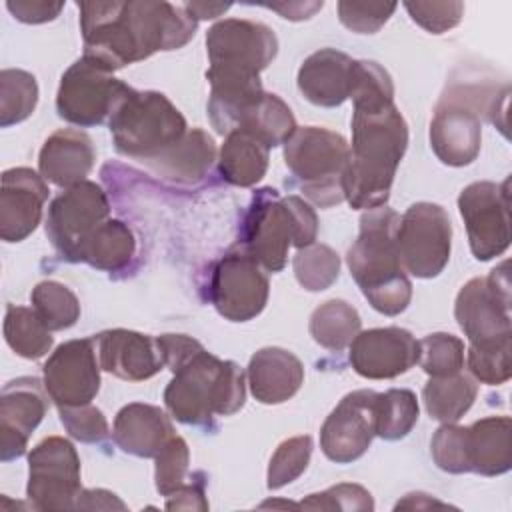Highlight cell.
Here are the masks:
<instances>
[{
  "label": "cell",
  "instance_id": "obj_1",
  "mask_svg": "<svg viewBox=\"0 0 512 512\" xmlns=\"http://www.w3.org/2000/svg\"><path fill=\"white\" fill-rule=\"evenodd\" d=\"M84 56L108 70L178 50L196 34L198 22L184 6L144 0L80 2Z\"/></svg>",
  "mask_w": 512,
  "mask_h": 512
},
{
  "label": "cell",
  "instance_id": "obj_2",
  "mask_svg": "<svg viewBox=\"0 0 512 512\" xmlns=\"http://www.w3.org/2000/svg\"><path fill=\"white\" fill-rule=\"evenodd\" d=\"M210 82L208 116L216 132H228L262 96L260 72L278 54V38L262 22L224 18L206 32Z\"/></svg>",
  "mask_w": 512,
  "mask_h": 512
},
{
  "label": "cell",
  "instance_id": "obj_3",
  "mask_svg": "<svg viewBox=\"0 0 512 512\" xmlns=\"http://www.w3.org/2000/svg\"><path fill=\"white\" fill-rule=\"evenodd\" d=\"M408 146V126L394 102L354 106L344 196L356 210L384 206Z\"/></svg>",
  "mask_w": 512,
  "mask_h": 512
},
{
  "label": "cell",
  "instance_id": "obj_4",
  "mask_svg": "<svg viewBox=\"0 0 512 512\" xmlns=\"http://www.w3.org/2000/svg\"><path fill=\"white\" fill-rule=\"evenodd\" d=\"M400 216L384 206L360 216V232L348 248L346 262L352 278L374 310L386 316L404 312L412 298V284L400 262L396 228Z\"/></svg>",
  "mask_w": 512,
  "mask_h": 512
},
{
  "label": "cell",
  "instance_id": "obj_5",
  "mask_svg": "<svg viewBox=\"0 0 512 512\" xmlns=\"http://www.w3.org/2000/svg\"><path fill=\"white\" fill-rule=\"evenodd\" d=\"M246 402L242 368L232 360H220L204 348L174 370L164 390V404L182 424L206 426L214 414H236Z\"/></svg>",
  "mask_w": 512,
  "mask_h": 512
},
{
  "label": "cell",
  "instance_id": "obj_6",
  "mask_svg": "<svg viewBox=\"0 0 512 512\" xmlns=\"http://www.w3.org/2000/svg\"><path fill=\"white\" fill-rule=\"evenodd\" d=\"M318 218L300 196H280L274 188L256 190L242 226V248L268 272L286 266L290 246L316 240Z\"/></svg>",
  "mask_w": 512,
  "mask_h": 512
},
{
  "label": "cell",
  "instance_id": "obj_7",
  "mask_svg": "<svg viewBox=\"0 0 512 512\" xmlns=\"http://www.w3.org/2000/svg\"><path fill=\"white\" fill-rule=\"evenodd\" d=\"M108 126L116 152L142 164L168 152L188 132L182 112L162 92L134 88L116 106Z\"/></svg>",
  "mask_w": 512,
  "mask_h": 512
},
{
  "label": "cell",
  "instance_id": "obj_8",
  "mask_svg": "<svg viewBox=\"0 0 512 512\" xmlns=\"http://www.w3.org/2000/svg\"><path fill=\"white\" fill-rule=\"evenodd\" d=\"M284 162L304 196L316 206L330 208L346 200L350 144L342 134L320 126L296 128L284 142Z\"/></svg>",
  "mask_w": 512,
  "mask_h": 512
},
{
  "label": "cell",
  "instance_id": "obj_9",
  "mask_svg": "<svg viewBox=\"0 0 512 512\" xmlns=\"http://www.w3.org/2000/svg\"><path fill=\"white\" fill-rule=\"evenodd\" d=\"M130 90L128 84L112 76V70L82 56L60 78L56 110L74 126H98L110 120Z\"/></svg>",
  "mask_w": 512,
  "mask_h": 512
},
{
  "label": "cell",
  "instance_id": "obj_10",
  "mask_svg": "<svg viewBox=\"0 0 512 512\" xmlns=\"http://www.w3.org/2000/svg\"><path fill=\"white\" fill-rule=\"evenodd\" d=\"M396 246L406 272L416 278L438 276L452 248V224L446 210L432 202L412 204L398 222Z\"/></svg>",
  "mask_w": 512,
  "mask_h": 512
},
{
  "label": "cell",
  "instance_id": "obj_11",
  "mask_svg": "<svg viewBox=\"0 0 512 512\" xmlns=\"http://www.w3.org/2000/svg\"><path fill=\"white\" fill-rule=\"evenodd\" d=\"M454 316L470 344L512 338L508 262H502L486 278L468 280L456 296Z\"/></svg>",
  "mask_w": 512,
  "mask_h": 512
},
{
  "label": "cell",
  "instance_id": "obj_12",
  "mask_svg": "<svg viewBox=\"0 0 512 512\" xmlns=\"http://www.w3.org/2000/svg\"><path fill=\"white\" fill-rule=\"evenodd\" d=\"M80 484V458L70 440L48 436L28 454L26 494L38 510H74Z\"/></svg>",
  "mask_w": 512,
  "mask_h": 512
},
{
  "label": "cell",
  "instance_id": "obj_13",
  "mask_svg": "<svg viewBox=\"0 0 512 512\" xmlns=\"http://www.w3.org/2000/svg\"><path fill=\"white\" fill-rule=\"evenodd\" d=\"M268 276L240 246L228 250L210 272L208 298L216 312L230 322L256 318L268 302Z\"/></svg>",
  "mask_w": 512,
  "mask_h": 512
},
{
  "label": "cell",
  "instance_id": "obj_14",
  "mask_svg": "<svg viewBox=\"0 0 512 512\" xmlns=\"http://www.w3.org/2000/svg\"><path fill=\"white\" fill-rule=\"evenodd\" d=\"M470 250L476 260H492L510 246V194L508 180L472 182L458 196Z\"/></svg>",
  "mask_w": 512,
  "mask_h": 512
},
{
  "label": "cell",
  "instance_id": "obj_15",
  "mask_svg": "<svg viewBox=\"0 0 512 512\" xmlns=\"http://www.w3.org/2000/svg\"><path fill=\"white\" fill-rule=\"evenodd\" d=\"M110 202L100 184L82 180L58 194L46 218V234L60 258L74 262L88 234L108 220Z\"/></svg>",
  "mask_w": 512,
  "mask_h": 512
},
{
  "label": "cell",
  "instance_id": "obj_16",
  "mask_svg": "<svg viewBox=\"0 0 512 512\" xmlns=\"http://www.w3.org/2000/svg\"><path fill=\"white\" fill-rule=\"evenodd\" d=\"M480 100L464 96L458 88L442 96L430 122V146L446 166H468L482 144Z\"/></svg>",
  "mask_w": 512,
  "mask_h": 512
},
{
  "label": "cell",
  "instance_id": "obj_17",
  "mask_svg": "<svg viewBox=\"0 0 512 512\" xmlns=\"http://www.w3.org/2000/svg\"><path fill=\"white\" fill-rule=\"evenodd\" d=\"M376 396L374 390H354L326 416L320 428V448L336 464L358 460L376 436Z\"/></svg>",
  "mask_w": 512,
  "mask_h": 512
},
{
  "label": "cell",
  "instance_id": "obj_18",
  "mask_svg": "<svg viewBox=\"0 0 512 512\" xmlns=\"http://www.w3.org/2000/svg\"><path fill=\"white\" fill-rule=\"evenodd\" d=\"M44 386L58 406L90 404L100 390V362L94 338L60 344L46 364Z\"/></svg>",
  "mask_w": 512,
  "mask_h": 512
},
{
  "label": "cell",
  "instance_id": "obj_19",
  "mask_svg": "<svg viewBox=\"0 0 512 512\" xmlns=\"http://www.w3.org/2000/svg\"><path fill=\"white\" fill-rule=\"evenodd\" d=\"M420 358V342L404 328L386 326L358 332L350 342L348 360L356 374L390 380L408 372Z\"/></svg>",
  "mask_w": 512,
  "mask_h": 512
},
{
  "label": "cell",
  "instance_id": "obj_20",
  "mask_svg": "<svg viewBox=\"0 0 512 512\" xmlns=\"http://www.w3.org/2000/svg\"><path fill=\"white\" fill-rule=\"evenodd\" d=\"M48 410L46 386L24 376L4 384L0 394V460L10 462L26 452L28 438Z\"/></svg>",
  "mask_w": 512,
  "mask_h": 512
},
{
  "label": "cell",
  "instance_id": "obj_21",
  "mask_svg": "<svg viewBox=\"0 0 512 512\" xmlns=\"http://www.w3.org/2000/svg\"><path fill=\"white\" fill-rule=\"evenodd\" d=\"M48 186L32 168H10L2 172L0 188V238L20 242L30 236L42 220Z\"/></svg>",
  "mask_w": 512,
  "mask_h": 512
},
{
  "label": "cell",
  "instance_id": "obj_22",
  "mask_svg": "<svg viewBox=\"0 0 512 512\" xmlns=\"http://www.w3.org/2000/svg\"><path fill=\"white\" fill-rule=\"evenodd\" d=\"M100 368L120 380L142 382L164 366L156 338L126 328L104 330L94 336Z\"/></svg>",
  "mask_w": 512,
  "mask_h": 512
},
{
  "label": "cell",
  "instance_id": "obj_23",
  "mask_svg": "<svg viewBox=\"0 0 512 512\" xmlns=\"http://www.w3.org/2000/svg\"><path fill=\"white\" fill-rule=\"evenodd\" d=\"M358 80V60L348 54L322 48L310 54L298 70V90L302 96L324 108H334L346 102Z\"/></svg>",
  "mask_w": 512,
  "mask_h": 512
},
{
  "label": "cell",
  "instance_id": "obj_24",
  "mask_svg": "<svg viewBox=\"0 0 512 512\" xmlns=\"http://www.w3.org/2000/svg\"><path fill=\"white\" fill-rule=\"evenodd\" d=\"M112 436L122 452L138 458H156L176 434L164 410L152 404L132 402L118 410Z\"/></svg>",
  "mask_w": 512,
  "mask_h": 512
},
{
  "label": "cell",
  "instance_id": "obj_25",
  "mask_svg": "<svg viewBox=\"0 0 512 512\" xmlns=\"http://www.w3.org/2000/svg\"><path fill=\"white\" fill-rule=\"evenodd\" d=\"M96 160L92 140L76 128H60L46 138L38 154V170L44 180L70 188L86 180Z\"/></svg>",
  "mask_w": 512,
  "mask_h": 512
},
{
  "label": "cell",
  "instance_id": "obj_26",
  "mask_svg": "<svg viewBox=\"0 0 512 512\" xmlns=\"http://www.w3.org/2000/svg\"><path fill=\"white\" fill-rule=\"evenodd\" d=\"M304 382L302 362L278 346L260 348L248 362V386L262 404H282L290 400Z\"/></svg>",
  "mask_w": 512,
  "mask_h": 512
},
{
  "label": "cell",
  "instance_id": "obj_27",
  "mask_svg": "<svg viewBox=\"0 0 512 512\" xmlns=\"http://www.w3.org/2000/svg\"><path fill=\"white\" fill-rule=\"evenodd\" d=\"M512 422L508 416H486L466 426L468 472L500 476L512 466Z\"/></svg>",
  "mask_w": 512,
  "mask_h": 512
},
{
  "label": "cell",
  "instance_id": "obj_28",
  "mask_svg": "<svg viewBox=\"0 0 512 512\" xmlns=\"http://www.w3.org/2000/svg\"><path fill=\"white\" fill-rule=\"evenodd\" d=\"M216 160V146L212 136L202 128H192L184 138L162 156L146 162V166L160 178L178 184L200 182Z\"/></svg>",
  "mask_w": 512,
  "mask_h": 512
},
{
  "label": "cell",
  "instance_id": "obj_29",
  "mask_svg": "<svg viewBox=\"0 0 512 512\" xmlns=\"http://www.w3.org/2000/svg\"><path fill=\"white\" fill-rule=\"evenodd\" d=\"M134 252L136 240L132 230L122 220L108 218L80 244L74 262H86L102 272H118L128 266Z\"/></svg>",
  "mask_w": 512,
  "mask_h": 512
},
{
  "label": "cell",
  "instance_id": "obj_30",
  "mask_svg": "<svg viewBox=\"0 0 512 512\" xmlns=\"http://www.w3.org/2000/svg\"><path fill=\"white\" fill-rule=\"evenodd\" d=\"M268 152L258 138L246 130H232L226 134L224 144L218 154L220 176L234 186H254L260 182L268 168Z\"/></svg>",
  "mask_w": 512,
  "mask_h": 512
},
{
  "label": "cell",
  "instance_id": "obj_31",
  "mask_svg": "<svg viewBox=\"0 0 512 512\" xmlns=\"http://www.w3.org/2000/svg\"><path fill=\"white\" fill-rule=\"evenodd\" d=\"M476 394V380L464 372L430 378L422 390L426 412L442 424L458 422L474 404Z\"/></svg>",
  "mask_w": 512,
  "mask_h": 512
},
{
  "label": "cell",
  "instance_id": "obj_32",
  "mask_svg": "<svg viewBox=\"0 0 512 512\" xmlns=\"http://www.w3.org/2000/svg\"><path fill=\"white\" fill-rule=\"evenodd\" d=\"M236 128L246 130L266 148H276L284 144L298 126L288 104L280 96L264 92V96L240 118Z\"/></svg>",
  "mask_w": 512,
  "mask_h": 512
},
{
  "label": "cell",
  "instance_id": "obj_33",
  "mask_svg": "<svg viewBox=\"0 0 512 512\" xmlns=\"http://www.w3.org/2000/svg\"><path fill=\"white\" fill-rule=\"evenodd\" d=\"M362 320L358 310L344 300H328L320 304L310 316V336L316 344L326 350L340 352L350 346V342L360 332Z\"/></svg>",
  "mask_w": 512,
  "mask_h": 512
},
{
  "label": "cell",
  "instance_id": "obj_34",
  "mask_svg": "<svg viewBox=\"0 0 512 512\" xmlns=\"http://www.w3.org/2000/svg\"><path fill=\"white\" fill-rule=\"evenodd\" d=\"M4 338L6 344L26 360H38L46 356L54 344L50 330L34 312V308L14 304L6 306Z\"/></svg>",
  "mask_w": 512,
  "mask_h": 512
},
{
  "label": "cell",
  "instance_id": "obj_35",
  "mask_svg": "<svg viewBox=\"0 0 512 512\" xmlns=\"http://www.w3.org/2000/svg\"><path fill=\"white\" fill-rule=\"evenodd\" d=\"M30 302L34 312L40 316L50 332L66 330L74 326L80 318V302L76 294L56 280L38 282L32 288Z\"/></svg>",
  "mask_w": 512,
  "mask_h": 512
},
{
  "label": "cell",
  "instance_id": "obj_36",
  "mask_svg": "<svg viewBox=\"0 0 512 512\" xmlns=\"http://www.w3.org/2000/svg\"><path fill=\"white\" fill-rule=\"evenodd\" d=\"M418 422V400L412 390L390 388L376 396V436L400 440Z\"/></svg>",
  "mask_w": 512,
  "mask_h": 512
},
{
  "label": "cell",
  "instance_id": "obj_37",
  "mask_svg": "<svg viewBox=\"0 0 512 512\" xmlns=\"http://www.w3.org/2000/svg\"><path fill=\"white\" fill-rule=\"evenodd\" d=\"M38 102L36 78L18 68L0 72V126L8 128L26 120Z\"/></svg>",
  "mask_w": 512,
  "mask_h": 512
},
{
  "label": "cell",
  "instance_id": "obj_38",
  "mask_svg": "<svg viewBox=\"0 0 512 512\" xmlns=\"http://www.w3.org/2000/svg\"><path fill=\"white\" fill-rule=\"evenodd\" d=\"M294 276L298 284L308 292H320L330 288L340 274V256L326 244L312 242L298 248L292 260Z\"/></svg>",
  "mask_w": 512,
  "mask_h": 512
},
{
  "label": "cell",
  "instance_id": "obj_39",
  "mask_svg": "<svg viewBox=\"0 0 512 512\" xmlns=\"http://www.w3.org/2000/svg\"><path fill=\"white\" fill-rule=\"evenodd\" d=\"M420 342V366L430 378L452 376L464 368V342L446 332H434Z\"/></svg>",
  "mask_w": 512,
  "mask_h": 512
},
{
  "label": "cell",
  "instance_id": "obj_40",
  "mask_svg": "<svg viewBox=\"0 0 512 512\" xmlns=\"http://www.w3.org/2000/svg\"><path fill=\"white\" fill-rule=\"evenodd\" d=\"M512 338L492 344H470L466 364L474 380L482 384H504L512 376Z\"/></svg>",
  "mask_w": 512,
  "mask_h": 512
},
{
  "label": "cell",
  "instance_id": "obj_41",
  "mask_svg": "<svg viewBox=\"0 0 512 512\" xmlns=\"http://www.w3.org/2000/svg\"><path fill=\"white\" fill-rule=\"evenodd\" d=\"M312 456V438L308 434L284 440L270 458L268 488L278 490L294 482L308 468Z\"/></svg>",
  "mask_w": 512,
  "mask_h": 512
},
{
  "label": "cell",
  "instance_id": "obj_42",
  "mask_svg": "<svg viewBox=\"0 0 512 512\" xmlns=\"http://www.w3.org/2000/svg\"><path fill=\"white\" fill-rule=\"evenodd\" d=\"M430 452L440 470L450 474L468 472L466 426H458L454 422L442 424L432 436Z\"/></svg>",
  "mask_w": 512,
  "mask_h": 512
},
{
  "label": "cell",
  "instance_id": "obj_43",
  "mask_svg": "<svg viewBox=\"0 0 512 512\" xmlns=\"http://www.w3.org/2000/svg\"><path fill=\"white\" fill-rule=\"evenodd\" d=\"M154 460H156V470H154L156 490L162 496H168L174 490H178L182 484H186L190 450L184 438L174 436Z\"/></svg>",
  "mask_w": 512,
  "mask_h": 512
},
{
  "label": "cell",
  "instance_id": "obj_44",
  "mask_svg": "<svg viewBox=\"0 0 512 512\" xmlns=\"http://www.w3.org/2000/svg\"><path fill=\"white\" fill-rule=\"evenodd\" d=\"M60 422L66 432L80 442L98 444L108 436V420L100 408L92 404L80 406H58Z\"/></svg>",
  "mask_w": 512,
  "mask_h": 512
},
{
  "label": "cell",
  "instance_id": "obj_45",
  "mask_svg": "<svg viewBox=\"0 0 512 512\" xmlns=\"http://www.w3.org/2000/svg\"><path fill=\"white\" fill-rule=\"evenodd\" d=\"M396 6V2H338V18L356 34H374L388 22Z\"/></svg>",
  "mask_w": 512,
  "mask_h": 512
},
{
  "label": "cell",
  "instance_id": "obj_46",
  "mask_svg": "<svg viewBox=\"0 0 512 512\" xmlns=\"http://www.w3.org/2000/svg\"><path fill=\"white\" fill-rule=\"evenodd\" d=\"M300 508L312 510H374V500L370 492L358 484H336L324 492L310 494L298 504Z\"/></svg>",
  "mask_w": 512,
  "mask_h": 512
},
{
  "label": "cell",
  "instance_id": "obj_47",
  "mask_svg": "<svg viewBox=\"0 0 512 512\" xmlns=\"http://www.w3.org/2000/svg\"><path fill=\"white\" fill-rule=\"evenodd\" d=\"M410 18L432 34H444L454 28L464 14L462 2H404Z\"/></svg>",
  "mask_w": 512,
  "mask_h": 512
},
{
  "label": "cell",
  "instance_id": "obj_48",
  "mask_svg": "<svg viewBox=\"0 0 512 512\" xmlns=\"http://www.w3.org/2000/svg\"><path fill=\"white\" fill-rule=\"evenodd\" d=\"M156 342L160 346L164 366H168L172 372L204 348L196 338L186 334H162L156 338Z\"/></svg>",
  "mask_w": 512,
  "mask_h": 512
},
{
  "label": "cell",
  "instance_id": "obj_49",
  "mask_svg": "<svg viewBox=\"0 0 512 512\" xmlns=\"http://www.w3.org/2000/svg\"><path fill=\"white\" fill-rule=\"evenodd\" d=\"M6 8L12 12V16L24 24H44L54 20L62 8L64 2H50V0H8Z\"/></svg>",
  "mask_w": 512,
  "mask_h": 512
},
{
  "label": "cell",
  "instance_id": "obj_50",
  "mask_svg": "<svg viewBox=\"0 0 512 512\" xmlns=\"http://www.w3.org/2000/svg\"><path fill=\"white\" fill-rule=\"evenodd\" d=\"M166 508L168 510H208V502L204 498V486L202 484H182L178 490L166 496Z\"/></svg>",
  "mask_w": 512,
  "mask_h": 512
},
{
  "label": "cell",
  "instance_id": "obj_51",
  "mask_svg": "<svg viewBox=\"0 0 512 512\" xmlns=\"http://www.w3.org/2000/svg\"><path fill=\"white\" fill-rule=\"evenodd\" d=\"M76 508L80 510H126V504L112 492L102 488L82 490L76 502Z\"/></svg>",
  "mask_w": 512,
  "mask_h": 512
},
{
  "label": "cell",
  "instance_id": "obj_52",
  "mask_svg": "<svg viewBox=\"0 0 512 512\" xmlns=\"http://www.w3.org/2000/svg\"><path fill=\"white\" fill-rule=\"evenodd\" d=\"M268 8L282 14V18L288 20H304L310 18L316 10H320L322 2H288V4H266Z\"/></svg>",
  "mask_w": 512,
  "mask_h": 512
},
{
  "label": "cell",
  "instance_id": "obj_53",
  "mask_svg": "<svg viewBox=\"0 0 512 512\" xmlns=\"http://www.w3.org/2000/svg\"><path fill=\"white\" fill-rule=\"evenodd\" d=\"M186 12L198 22V20H206V18H216L222 12H226L230 8V4H206V2H186L184 4Z\"/></svg>",
  "mask_w": 512,
  "mask_h": 512
},
{
  "label": "cell",
  "instance_id": "obj_54",
  "mask_svg": "<svg viewBox=\"0 0 512 512\" xmlns=\"http://www.w3.org/2000/svg\"><path fill=\"white\" fill-rule=\"evenodd\" d=\"M432 506L444 508V506H448V504H444V502H440V500H434V498H430L428 494L412 492V494H406V498L396 504V510H398V508H432Z\"/></svg>",
  "mask_w": 512,
  "mask_h": 512
}]
</instances>
